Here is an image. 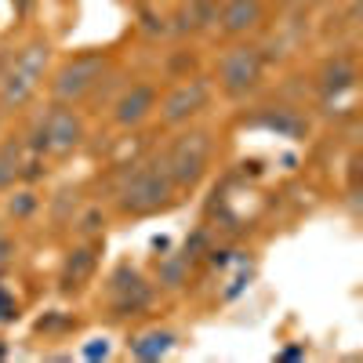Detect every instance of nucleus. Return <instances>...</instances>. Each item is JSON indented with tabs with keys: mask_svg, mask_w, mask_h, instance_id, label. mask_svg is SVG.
<instances>
[{
	"mask_svg": "<svg viewBox=\"0 0 363 363\" xmlns=\"http://www.w3.org/2000/svg\"><path fill=\"white\" fill-rule=\"evenodd\" d=\"M178 189L164 171L160 153L128 164L113 182V203L120 218H153V215H167L178 203Z\"/></svg>",
	"mask_w": 363,
	"mask_h": 363,
	"instance_id": "f257e3e1",
	"label": "nucleus"
},
{
	"mask_svg": "<svg viewBox=\"0 0 363 363\" xmlns=\"http://www.w3.org/2000/svg\"><path fill=\"white\" fill-rule=\"evenodd\" d=\"M167 178L174 182L178 193H193L203 186L211 174V160H215V131L211 128H178V135L167 142L160 153Z\"/></svg>",
	"mask_w": 363,
	"mask_h": 363,
	"instance_id": "f03ea898",
	"label": "nucleus"
},
{
	"mask_svg": "<svg viewBox=\"0 0 363 363\" xmlns=\"http://www.w3.org/2000/svg\"><path fill=\"white\" fill-rule=\"evenodd\" d=\"M48 66H51V40L44 33L18 44L8 77L0 80V116L22 113L29 102L37 99V91H40V84L48 77Z\"/></svg>",
	"mask_w": 363,
	"mask_h": 363,
	"instance_id": "7ed1b4c3",
	"label": "nucleus"
},
{
	"mask_svg": "<svg viewBox=\"0 0 363 363\" xmlns=\"http://www.w3.org/2000/svg\"><path fill=\"white\" fill-rule=\"evenodd\" d=\"M265 73H269V66H265L262 51L255 48V40H229L215 58L211 84H215V91L225 102H247L262 91Z\"/></svg>",
	"mask_w": 363,
	"mask_h": 363,
	"instance_id": "20e7f679",
	"label": "nucleus"
},
{
	"mask_svg": "<svg viewBox=\"0 0 363 363\" xmlns=\"http://www.w3.org/2000/svg\"><path fill=\"white\" fill-rule=\"evenodd\" d=\"M113 51L109 48H84L73 58H66L62 66L51 73V102H69V106H84L87 95L99 87V80L113 69Z\"/></svg>",
	"mask_w": 363,
	"mask_h": 363,
	"instance_id": "39448f33",
	"label": "nucleus"
},
{
	"mask_svg": "<svg viewBox=\"0 0 363 363\" xmlns=\"http://www.w3.org/2000/svg\"><path fill=\"white\" fill-rule=\"evenodd\" d=\"M211 102H215V84H211L207 73H196L186 80H174L167 91H160L153 120L167 131H178V128L193 124L196 116H203L211 109Z\"/></svg>",
	"mask_w": 363,
	"mask_h": 363,
	"instance_id": "423d86ee",
	"label": "nucleus"
},
{
	"mask_svg": "<svg viewBox=\"0 0 363 363\" xmlns=\"http://www.w3.org/2000/svg\"><path fill=\"white\" fill-rule=\"evenodd\" d=\"M102 291H106V313L113 320L145 316L149 309H153V298H157L153 280H149L142 269H135L131 262L113 265V272L106 277V287Z\"/></svg>",
	"mask_w": 363,
	"mask_h": 363,
	"instance_id": "0eeeda50",
	"label": "nucleus"
},
{
	"mask_svg": "<svg viewBox=\"0 0 363 363\" xmlns=\"http://www.w3.org/2000/svg\"><path fill=\"white\" fill-rule=\"evenodd\" d=\"M160 102V80H128L124 91L109 102V124L120 131H135L142 124H149Z\"/></svg>",
	"mask_w": 363,
	"mask_h": 363,
	"instance_id": "6e6552de",
	"label": "nucleus"
},
{
	"mask_svg": "<svg viewBox=\"0 0 363 363\" xmlns=\"http://www.w3.org/2000/svg\"><path fill=\"white\" fill-rule=\"evenodd\" d=\"M44 116H48V135H51V157L66 160V157L80 153L87 142V116L80 113V106L48 102Z\"/></svg>",
	"mask_w": 363,
	"mask_h": 363,
	"instance_id": "1a4fd4ad",
	"label": "nucleus"
},
{
	"mask_svg": "<svg viewBox=\"0 0 363 363\" xmlns=\"http://www.w3.org/2000/svg\"><path fill=\"white\" fill-rule=\"evenodd\" d=\"M356 80H359L356 51L338 48V51H330L320 62V69L313 73V91H316L320 102H338V99H345V95L356 91Z\"/></svg>",
	"mask_w": 363,
	"mask_h": 363,
	"instance_id": "9d476101",
	"label": "nucleus"
},
{
	"mask_svg": "<svg viewBox=\"0 0 363 363\" xmlns=\"http://www.w3.org/2000/svg\"><path fill=\"white\" fill-rule=\"evenodd\" d=\"M99 258H102V236L99 240H77V244L66 251L62 265H58V294L66 298H77L91 287L99 272Z\"/></svg>",
	"mask_w": 363,
	"mask_h": 363,
	"instance_id": "9b49d317",
	"label": "nucleus"
},
{
	"mask_svg": "<svg viewBox=\"0 0 363 363\" xmlns=\"http://www.w3.org/2000/svg\"><path fill=\"white\" fill-rule=\"evenodd\" d=\"M269 22V0H222L215 37L229 40H251L258 29Z\"/></svg>",
	"mask_w": 363,
	"mask_h": 363,
	"instance_id": "f8f14e48",
	"label": "nucleus"
},
{
	"mask_svg": "<svg viewBox=\"0 0 363 363\" xmlns=\"http://www.w3.org/2000/svg\"><path fill=\"white\" fill-rule=\"evenodd\" d=\"M218 4L222 0H178L167 11V29L171 40H200L215 33L218 22Z\"/></svg>",
	"mask_w": 363,
	"mask_h": 363,
	"instance_id": "ddd939ff",
	"label": "nucleus"
},
{
	"mask_svg": "<svg viewBox=\"0 0 363 363\" xmlns=\"http://www.w3.org/2000/svg\"><path fill=\"white\" fill-rule=\"evenodd\" d=\"M240 124L247 128H262V131H272L280 138H306L309 135V116L301 113V106L294 102H277V106H255L251 113H244Z\"/></svg>",
	"mask_w": 363,
	"mask_h": 363,
	"instance_id": "4468645a",
	"label": "nucleus"
},
{
	"mask_svg": "<svg viewBox=\"0 0 363 363\" xmlns=\"http://www.w3.org/2000/svg\"><path fill=\"white\" fill-rule=\"evenodd\" d=\"M80 207H84V193H80V186L58 189V193L48 200V207H44V215H48V233H51V236L69 233V225H73V218H77V211H80Z\"/></svg>",
	"mask_w": 363,
	"mask_h": 363,
	"instance_id": "2eb2a0df",
	"label": "nucleus"
},
{
	"mask_svg": "<svg viewBox=\"0 0 363 363\" xmlns=\"http://www.w3.org/2000/svg\"><path fill=\"white\" fill-rule=\"evenodd\" d=\"M174 345H178L174 330H167V327H149V330H142V335H135V338L128 342V352H131L135 359L153 363V359H164Z\"/></svg>",
	"mask_w": 363,
	"mask_h": 363,
	"instance_id": "dca6fc26",
	"label": "nucleus"
},
{
	"mask_svg": "<svg viewBox=\"0 0 363 363\" xmlns=\"http://www.w3.org/2000/svg\"><path fill=\"white\" fill-rule=\"evenodd\" d=\"M189 280H193V262L182 255V251H174V255H164L160 262H157V272H153V287L157 291H186L189 287Z\"/></svg>",
	"mask_w": 363,
	"mask_h": 363,
	"instance_id": "f3484780",
	"label": "nucleus"
},
{
	"mask_svg": "<svg viewBox=\"0 0 363 363\" xmlns=\"http://www.w3.org/2000/svg\"><path fill=\"white\" fill-rule=\"evenodd\" d=\"M131 22H135V29H138V37H142V40H149V44H160V40H167V37H171L164 4H149V0H135Z\"/></svg>",
	"mask_w": 363,
	"mask_h": 363,
	"instance_id": "a211bd4d",
	"label": "nucleus"
},
{
	"mask_svg": "<svg viewBox=\"0 0 363 363\" xmlns=\"http://www.w3.org/2000/svg\"><path fill=\"white\" fill-rule=\"evenodd\" d=\"M26 160V149L18 135H0V193L18 186V167Z\"/></svg>",
	"mask_w": 363,
	"mask_h": 363,
	"instance_id": "6ab92c4d",
	"label": "nucleus"
},
{
	"mask_svg": "<svg viewBox=\"0 0 363 363\" xmlns=\"http://www.w3.org/2000/svg\"><path fill=\"white\" fill-rule=\"evenodd\" d=\"M196 73H203L200 69V55H196V48L189 44H182V48H174V51H167V58L160 62V77L164 80H186V77H196Z\"/></svg>",
	"mask_w": 363,
	"mask_h": 363,
	"instance_id": "aec40b11",
	"label": "nucleus"
},
{
	"mask_svg": "<svg viewBox=\"0 0 363 363\" xmlns=\"http://www.w3.org/2000/svg\"><path fill=\"white\" fill-rule=\"evenodd\" d=\"M11 196H8V203H4V215L11 218V222H33L37 215H40V207H44V196L37 193V186H15V189H8Z\"/></svg>",
	"mask_w": 363,
	"mask_h": 363,
	"instance_id": "412c9836",
	"label": "nucleus"
},
{
	"mask_svg": "<svg viewBox=\"0 0 363 363\" xmlns=\"http://www.w3.org/2000/svg\"><path fill=\"white\" fill-rule=\"evenodd\" d=\"M106 229H109V215L102 211V203H84L69 225V233L77 240H99V236L106 240Z\"/></svg>",
	"mask_w": 363,
	"mask_h": 363,
	"instance_id": "4be33fe9",
	"label": "nucleus"
},
{
	"mask_svg": "<svg viewBox=\"0 0 363 363\" xmlns=\"http://www.w3.org/2000/svg\"><path fill=\"white\" fill-rule=\"evenodd\" d=\"M18 138H22V149L29 157H51V135H48L44 109H37L33 116H29V124L18 131Z\"/></svg>",
	"mask_w": 363,
	"mask_h": 363,
	"instance_id": "5701e85b",
	"label": "nucleus"
},
{
	"mask_svg": "<svg viewBox=\"0 0 363 363\" xmlns=\"http://www.w3.org/2000/svg\"><path fill=\"white\" fill-rule=\"evenodd\" d=\"M207 247H211V229H207V225H200V229L186 240V247H182V255H186L189 262H200V258L207 255Z\"/></svg>",
	"mask_w": 363,
	"mask_h": 363,
	"instance_id": "b1692460",
	"label": "nucleus"
},
{
	"mask_svg": "<svg viewBox=\"0 0 363 363\" xmlns=\"http://www.w3.org/2000/svg\"><path fill=\"white\" fill-rule=\"evenodd\" d=\"M69 323H73V320L62 316V313H48V316L37 320V330H40V335H58V330H66Z\"/></svg>",
	"mask_w": 363,
	"mask_h": 363,
	"instance_id": "393cba45",
	"label": "nucleus"
},
{
	"mask_svg": "<svg viewBox=\"0 0 363 363\" xmlns=\"http://www.w3.org/2000/svg\"><path fill=\"white\" fill-rule=\"evenodd\" d=\"M11 320H18V301L4 284H0V323H11Z\"/></svg>",
	"mask_w": 363,
	"mask_h": 363,
	"instance_id": "a878e982",
	"label": "nucleus"
},
{
	"mask_svg": "<svg viewBox=\"0 0 363 363\" xmlns=\"http://www.w3.org/2000/svg\"><path fill=\"white\" fill-rule=\"evenodd\" d=\"M15 255H18L15 236H11V233H0V272H8V269H11Z\"/></svg>",
	"mask_w": 363,
	"mask_h": 363,
	"instance_id": "bb28decb",
	"label": "nucleus"
},
{
	"mask_svg": "<svg viewBox=\"0 0 363 363\" xmlns=\"http://www.w3.org/2000/svg\"><path fill=\"white\" fill-rule=\"evenodd\" d=\"M203 258H207V265H215V269H225V265L233 262V247H215V244H211Z\"/></svg>",
	"mask_w": 363,
	"mask_h": 363,
	"instance_id": "cd10ccee",
	"label": "nucleus"
},
{
	"mask_svg": "<svg viewBox=\"0 0 363 363\" xmlns=\"http://www.w3.org/2000/svg\"><path fill=\"white\" fill-rule=\"evenodd\" d=\"M37 8H40V0H11V11H15V18H18V22H26Z\"/></svg>",
	"mask_w": 363,
	"mask_h": 363,
	"instance_id": "c85d7f7f",
	"label": "nucleus"
},
{
	"mask_svg": "<svg viewBox=\"0 0 363 363\" xmlns=\"http://www.w3.org/2000/svg\"><path fill=\"white\" fill-rule=\"evenodd\" d=\"M15 44H0V80L8 77V69H11V62H15Z\"/></svg>",
	"mask_w": 363,
	"mask_h": 363,
	"instance_id": "c756f323",
	"label": "nucleus"
},
{
	"mask_svg": "<svg viewBox=\"0 0 363 363\" xmlns=\"http://www.w3.org/2000/svg\"><path fill=\"white\" fill-rule=\"evenodd\" d=\"M294 356H306V349H287V352H280V359H294Z\"/></svg>",
	"mask_w": 363,
	"mask_h": 363,
	"instance_id": "7c9ffc66",
	"label": "nucleus"
},
{
	"mask_svg": "<svg viewBox=\"0 0 363 363\" xmlns=\"http://www.w3.org/2000/svg\"><path fill=\"white\" fill-rule=\"evenodd\" d=\"M149 4H167V0H149Z\"/></svg>",
	"mask_w": 363,
	"mask_h": 363,
	"instance_id": "2f4dec72",
	"label": "nucleus"
},
{
	"mask_svg": "<svg viewBox=\"0 0 363 363\" xmlns=\"http://www.w3.org/2000/svg\"><path fill=\"white\" fill-rule=\"evenodd\" d=\"M0 135H4V116H0Z\"/></svg>",
	"mask_w": 363,
	"mask_h": 363,
	"instance_id": "473e14b6",
	"label": "nucleus"
}]
</instances>
